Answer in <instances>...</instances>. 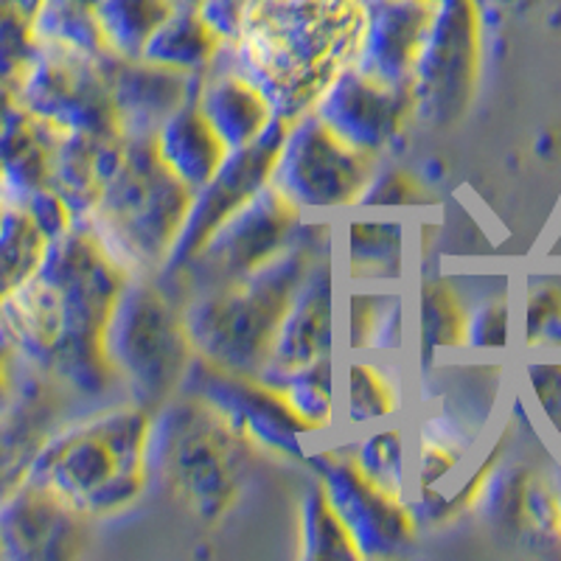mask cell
Listing matches in <instances>:
<instances>
[{
    "instance_id": "cell-30",
    "label": "cell",
    "mask_w": 561,
    "mask_h": 561,
    "mask_svg": "<svg viewBox=\"0 0 561 561\" xmlns=\"http://www.w3.org/2000/svg\"><path fill=\"white\" fill-rule=\"evenodd\" d=\"M466 312L458 289L444 278L421 284L419 295V343L424 365L433 363L440 351L463 348Z\"/></svg>"
},
{
    "instance_id": "cell-5",
    "label": "cell",
    "mask_w": 561,
    "mask_h": 561,
    "mask_svg": "<svg viewBox=\"0 0 561 561\" xmlns=\"http://www.w3.org/2000/svg\"><path fill=\"white\" fill-rule=\"evenodd\" d=\"M250 453L217 410L178 393L152 413L149 483L199 523H219L237 505Z\"/></svg>"
},
{
    "instance_id": "cell-16",
    "label": "cell",
    "mask_w": 561,
    "mask_h": 561,
    "mask_svg": "<svg viewBox=\"0 0 561 561\" xmlns=\"http://www.w3.org/2000/svg\"><path fill=\"white\" fill-rule=\"evenodd\" d=\"M438 0H363L354 68L374 82L410 90L415 65L433 28Z\"/></svg>"
},
{
    "instance_id": "cell-14",
    "label": "cell",
    "mask_w": 561,
    "mask_h": 561,
    "mask_svg": "<svg viewBox=\"0 0 561 561\" xmlns=\"http://www.w3.org/2000/svg\"><path fill=\"white\" fill-rule=\"evenodd\" d=\"M287 127L289 122L275 115V122L270 124L262 138L250 144V147L233 149L225 158V163L210 178V183L192 197L183 230H180L178 244H174L163 273H174V270L183 267L214 237V230L225 219L233 217L250 197H255L270 183V174H273L275 158H278V149L284 144Z\"/></svg>"
},
{
    "instance_id": "cell-43",
    "label": "cell",
    "mask_w": 561,
    "mask_h": 561,
    "mask_svg": "<svg viewBox=\"0 0 561 561\" xmlns=\"http://www.w3.org/2000/svg\"><path fill=\"white\" fill-rule=\"evenodd\" d=\"M3 214H7V205H3V199H0V219H3Z\"/></svg>"
},
{
    "instance_id": "cell-42",
    "label": "cell",
    "mask_w": 561,
    "mask_h": 561,
    "mask_svg": "<svg viewBox=\"0 0 561 561\" xmlns=\"http://www.w3.org/2000/svg\"><path fill=\"white\" fill-rule=\"evenodd\" d=\"M556 497H559V536H561V485H556Z\"/></svg>"
},
{
    "instance_id": "cell-13",
    "label": "cell",
    "mask_w": 561,
    "mask_h": 561,
    "mask_svg": "<svg viewBox=\"0 0 561 561\" xmlns=\"http://www.w3.org/2000/svg\"><path fill=\"white\" fill-rule=\"evenodd\" d=\"M12 99L57 133L122 135L102 62L93 59L39 48Z\"/></svg>"
},
{
    "instance_id": "cell-36",
    "label": "cell",
    "mask_w": 561,
    "mask_h": 561,
    "mask_svg": "<svg viewBox=\"0 0 561 561\" xmlns=\"http://www.w3.org/2000/svg\"><path fill=\"white\" fill-rule=\"evenodd\" d=\"M404 345V304L396 293H390L388 304H385L379 323L370 334L368 351L363 354H374V357H390L396 351H402Z\"/></svg>"
},
{
    "instance_id": "cell-38",
    "label": "cell",
    "mask_w": 561,
    "mask_h": 561,
    "mask_svg": "<svg viewBox=\"0 0 561 561\" xmlns=\"http://www.w3.org/2000/svg\"><path fill=\"white\" fill-rule=\"evenodd\" d=\"M248 7L250 0H203V7L197 9V14L208 23L210 32L228 45L242 34Z\"/></svg>"
},
{
    "instance_id": "cell-20",
    "label": "cell",
    "mask_w": 561,
    "mask_h": 561,
    "mask_svg": "<svg viewBox=\"0 0 561 561\" xmlns=\"http://www.w3.org/2000/svg\"><path fill=\"white\" fill-rule=\"evenodd\" d=\"M197 107L230 152L255 144L275 122V110L262 88L219 59L203 73Z\"/></svg>"
},
{
    "instance_id": "cell-29",
    "label": "cell",
    "mask_w": 561,
    "mask_h": 561,
    "mask_svg": "<svg viewBox=\"0 0 561 561\" xmlns=\"http://www.w3.org/2000/svg\"><path fill=\"white\" fill-rule=\"evenodd\" d=\"M51 237L26 208H7L0 219V300L39 273Z\"/></svg>"
},
{
    "instance_id": "cell-28",
    "label": "cell",
    "mask_w": 561,
    "mask_h": 561,
    "mask_svg": "<svg viewBox=\"0 0 561 561\" xmlns=\"http://www.w3.org/2000/svg\"><path fill=\"white\" fill-rule=\"evenodd\" d=\"M174 9L167 0H99L96 18L107 51L118 59H140L152 34Z\"/></svg>"
},
{
    "instance_id": "cell-32",
    "label": "cell",
    "mask_w": 561,
    "mask_h": 561,
    "mask_svg": "<svg viewBox=\"0 0 561 561\" xmlns=\"http://www.w3.org/2000/svg\"><path fill=\"white\" fill-rule=\"evenodd\" d=\"M39 3L43 0H0V88L12 96L39 54L34 37Z\"/></svg>"
},
{
    "instance_id": "cell-26",
    "label": "cell",
    "mask_w": 561,
    "mask_h": 561,
    "mask_svg": "<svg viewBox=\"0 0 561 561\" xmlns=\"http://www.w3.org/2000/svg\"><path fill=\"white\" fill-rule=\"evenodd\" d=\"M264 382L278 390L280 399L287 402V408L293 410L295 419L304 424V430L312 438L334 427L337 408H334L332 357H323L318 363L304 365V368L287 370V374H278V377H267Z\"/></svg>"
},
{
    "instance_id": "cell-25",
    "label": "cell",
    "mask_w": 561,
    "mask_h": 561,
    "mask_svg": "<svg viewBox=\"0 0 561 561\" xmlns=\"http://www.w3.org/2000/svg\"><path fill=\"white\" fill-rule=\"evenodd\" d=\"M298 539L304 561H363L318 478L298 500Z\"/></svg>"
},
{
    "instance_id": "cell-1",
    "label": "cell",
    "mask_w": 561,
    "mask_h": 561,
    "mask_svg": "<svg viewBox=\"0 0 561 561\" xmlns=\"http://www.w3.org/2000/svg\"><path fill=\"white\" fill-rule=\"evenodd\" d=\"M129 278L93 230L77 222L54 239L39 273L0 300V343L77 404L124 402L102 340Z\"/></svg>"
},
{
    "instance_id": "cell-3",
    "label": "cell",
    "mask_w": 561,
    "mask_h": 561,
    "mask_svg": "<svg viewBox=\"0 0 561 561\" xmlns=\"http://www.w3.org/2000/svg\"><path fill=\"white\" fill-rule=\"evenodd\" d=\"M152 410L113 402L68 419L34 460L28 483L77 508L90 523L122 517L149 485Z\"/></svg>"
},
{
    "instance_id": "cell-9",
    "label": "cell",
    "mask_w": 561,
    "mask_h": 561,
    "mask_svg": "<svg viewBox=\"0 0 561 561\" xmlns=\"http://www.w3.org/2000/svg\"><path fill=\"white\" fill-rule=\"evenodd\" d=\"M377 169V158L351 149L309 110L289 122L270 183L304 217H325L357 208Z\"/></svg>"
},
{
    "instance_id": "cell-40",
    "label": "cell",
    "mask_w": 561,
    "mask_h": 561,
    "mask_svg": "<svg viewBox=\"0 0 561 561\" xmlns=\"http://www.w3.org/2000/svg\"><path fill=\"white\" fill-rule=\"evenodd\" d=\"M172 9H188V12H197L203 7V0H167Z\"/></svg>"
},
{
    "instance_id": "cell-7",
    "label": "cell",
    "mask_w": 561,
    "mask_h": 561,
    "mask_svg": "<svg viewBox=\"0 0 561 561\" xmlns=\"http://www.w3.org/2000/svg\"><path fill=\"white\" fill-rule=\"evenodd\" d=\"M102 345L124 399L152 413L178 396L185 370L197 357L183 307L154 275H133L124 284Z\"/></svg>"
},
{
    "instance_id": "cell-4",
    "label": "cell",
    "mask_w": 561,
    "mask_h": 561,
    "mask_svg": "<svg viewBox=\"0 0 561 561\" xmlns=\"http://www.w3.org/2000/svg\"><path fill=\"white\" fill-rule=\"evenodd\" d=\"M332 250V222L307 217L298 237L244 278L185 300L183 314L194 351L208 363L259 377L273 354L275 334L312 264Z\"/></svg>"
},
{
    "instance_id": "cell-8",
    "label": "cell",
    "mask_w": 561,
    "mask_h": 561,
    "mask_svg": "<svg viewBox=\"0 0 561 561\" xmlns=\"http://www.w3.org/2000/svg\"><path fill=\"white\" fill-rule=\"evenodd\" d=\"M304 222V210L295 208L273 183H267L233 217L225 219L183 267L154 278L183 307L185 300L233 284L267 264L293 244Z\"/></svg>"
},
{
    "instance_id": "cell-21",
    "label": "cell",
    "mask_w": 561,
    "mask_h": 561,
    "mask_svg": "<svg viewBox=\"0 0 561 561\" xmlns=\"http://www.w3.org/2000/svg\"><path fill=\"white\" fill-rule=\"evenodd\" d=\"M158 160L192 194L210 183L230 149L197 107V99L174 110L152 138Z\"/></svg>"
},
{
    "instance_id": "cell-39",
    "label": "cell",
    "mask_w": 561,
    "mask_h": 561,
    "mask_svg": "<svg viewBox=\"0 0 561 561\" xmlns=\"http://www.w3.org/2000/svg\"><path fill=\"white\" fill-rule=\"evenodd\" d=\"M28 370L32 365L23 363L7 343H0V419L20 402V396L26 390Z\"/></svg>"
},
{
    "instance_id": "cell-24",
    "label": "cell",
    "mask_w": 561,
    "mask_h": 561,
    "mask_svg": "<svg viewBox=\"0 0 561 561\" xmlns=\"http://www.w3.org/2000/svg\"><path fill=\"white\" fill-rule=\"evenodd\" d=\"M404 222L396 217H354L348 225L351 278L368 284H390L402 278Z\"/></svg>"
},
{
    "instance_id": "cell-17",
    "label": "cell",
    "mask_w": 561,
    "mask_h": 561,
    "mask_svg": "<svg viewBox=\"0 0 561 561\" xmlns=\"http://www.w3.org/2000/svg\"><path fill=\"white\" fill-rule=\"evenodd\" d=\"M90 525L43 485H20L0 503V559H77L90 539Z\"/></svg>"
},
{
    "instance_id": "cell-37",
    "label": "cell",
    "mask_w": 561,
    "mask_h": 561,
    "mask_svg": "<svg viewBox=\"0 0 561 561\" xmlns=\"http://www.w3.org/2000/svg\"><path fill=\"white\" fill-rule=\"evenodd\" d=\"M528 382L536 404L542 408L545 419L561 433V365L539 363L528 368Z\"/></svg>"
},
{
    "instance_id": "cell-33",
    "label": "cell",
    "mask_w": 561,
    "mask_h": 561,
    "mask_svg": "<svg viewBox=\"0 0 561 561\" xmlns=\"http://www.w3.org/2000/svg\"><path fill=\"white\" fill-rule=\"evenodd\" d=\"M511 337V307L505 298H485L466 312L463 348L500 351Z\"/></svg>"
},
{
    "instance_id": "cell-15",
    "label": "cell",
    "mask_w": 561,
    "mask_h": 561,
    "mask_svg": "<svg viewBox=\"0 0 561 561\" xmlns=\"http://www.w3.org/2000/svg\"><path fill=\"white\" fill-rule=\"evenodd\" d=\"M312 113L351 149L382 160L413 122V99L410 90L374 82L348 65L320 93Z\"/></svg>"
},
{
    "instance_id": "cell-34",
    "label": "cell",
    "mask_w": 561,
    "mask_h": 561,
    "mask_svg": "<svg viewBox=\"0 0 561 561\" xmlns=\"http://www.w3.org/2000/svg\"><path fill=\"white\" fill-rule=\"evenodd\" d=\"M424 203V188L413 174L402 169H382L379 167L365 185L363 197H359V210H382V208H413Z\"/></svg>"
},
{
    "instance_id": "cell-6",
    "label": "cell",
    "mask_w": 561,
    "mask_h": 561,
    "mask_svg": "<svg viewBox=\"0 0 561 561\" xmlns=\"http://www.w3.org/2000/svg\"><path fill=\"white\" fill-rule=\"evenodd\" d=\"M194 194L163 169L152 138H129L122 167L82 225L129 275H158L178 244Z\"/></svg>"
},
{
    "instance_id": "cell-35",
    "label": "cell",
    "mask_w": 561,
    "mask_h": 561,
    "mask_svg": "<svg viewBox=\"0 0 561 561\" xmlns=\"http://www.w3.org/2000/svg\"><path fill=\"white\" fill-rule=\"evenodd\" d=\"M390 293H374V289H354L351 293V304H348V348L354 354H363L368 351L370 334L377 329L379 314H382L385 304H388Z\"/></svg>"
},
{
    "instance_id": "cell-10",
    "label": "cell",
    "mask_w": 561,
    "mask_h": 561,
    "mask_svg": "<svg viewBox=\"0 0 561 561\" xmlns=\"http://www.w3.org/2000/svg\"><path fill=\"white\" fill-rule=\"evenodd\" d=\"M480 62V0H438L433 28L410 82L415 122L427 127H453L463 122L478 96Z\"/></svg>"
},
{
    "instance_id": "cell-2",
    "label": "cell",
    "mask_w": 561,
    "mask_h": 561,
    "mask_svg": "<svg viewBox=\"0 0 561 561\" xmlns=\"http://www.w3.org/2000/svg\"><path fill=\"white\" fill-rule=\"evenodd\" d=\"M359 32L363 0H250L242 34L217 59L259 84L278 118L295 122L354 65Z\"/></svg>"
},
{
    "instance_id": "cell-23",
    "label": "cell",
    "mask_w": 561,
    "mask_h": 561,
    "mask_svg": "<svg viewBox=\"0 0 561 561\" xmlns=\"http://www.w3.org/2000/svg\"><path fill=\"white\" fill-rule=\"evenodd\" d=\"M96 3L99 0H43L34 20V37L39 48L93 62L110 57L99 28Z\"/></svg>"
},
{
    "instance_id": "cell-18",
    "label": "cell",
    "mask_w": 561,
    "mask_h": 561,
    "mask_svg": "<svg viewBox=\"0 0 561 561\" xmlns=\"http://www.w3.org/2000/svg\"><path fill=\"white\" fill-rule=\"evenodd\" d=\"M104 82L113 96L115 115L127 138H154L160 124L167 122L174 110L194 102L199 93V77H185L174 70L154 68L144 59H102Z\"/></svg>"
},
{
    "instance_id": "cell-31",
    "label": "cell",
    "mask_w": 561,
    "mask_h": 561,
    "mask_svg": "<svg viewBox=\"0 0 561 561\" xmlns=\"http://www.w3.org/2000/svg\"><path fill=\"white\" fill-rule=\"evenodd\" d=\"M351 463L359 472L379 485L382 491L399 500H410V474H408V444H404V430L399 427H377L365 433L345 449Z\"/></svg>"
},
{
    "instance_id": "cell-12",
    "label": "cell",
    "mask_w": 561,
    "mask_h": 561,
    "mask_svg": "<svg viewBox=\"0 0 561 561\" xmlns=\"http://www.w3.org/2000/svg\"><path fill=\"white\" fill-rule=\"evenodd\" d=\"M304 463L325 489L363 559L382 561L408 553L419 534V517L410 500L393 497L370 483L351 463L345 449H309Z\"/></svg>"
},
{
    "instance_id": "cell-22",
    "label": "cell",
    "mask_w": 561,
    "mask_h": 561,
    "mask_svg": "<svg viewBox=\"0 0 561 561\" xmlns=\"http://www.w3.org/2000/svg\"><path fill=\"white\" fill-rule=\"evenodd\" d=\"M222 45V39L210 32L208 23L197 12L174 9L163 20V26L152 34L140 59L154 65V68L174 70V73H185V77H199L217 62Z\"/></svg>"
},
{
    "instance_id": "cell-27",
    "label": "cell",
    "mask_w": 561,
    "mask_h": 561,
    "mask_svg": "<svg viewBox=\"0 0 561 561\" xmlns=\"http://www.w3.org/2000/svg\"><path fill=\"white\" fill-rule=\"evenodd\" d=\"M402 408V385L393 368L374 354H359L348 365V404L345 421L348 427H374L390 421Z\"/></svg>"
},
{
    "instance_id": "cell-11",
    "label": "cell",
    "mask_w": 561,
    "mask_h": 561,
    "mask_svg": "<svg viewBox=\"0 0 561 561\" xmlns=\"http://www.w3.org/2000/svg\"><path fill=\"white\" fill-rule=\"evenodd\" d=\"M178 393L192 396L217 410L253 453L304 463L312 449V435L295 419L278 390L264 379L233 374L197 354L185 370Z\"/></svg>"
},
{
    "instance_id": "cell-41",
    "label": "cell",
    "mask_w": 561,
    "mask_h": 561,
    "mask_svg": "<svg viewBox=\"0 0 561 561\" xmlns=\"http://www.w3.org/2000/svg\"><path fill=\"white\" fill-rule=\"evenodd\" d=\"M9 104H12V93H9V90L0 88V113H3V110H7Z\"/></svg>"
},
{
    "instance_id": "cell-19",
    "label": "cell",
    "mask_w": 561,
    "mask_h": 561,
    "mask_svg": "<svg viewBox=\"0 0 561 561\" xmlns=\"http://www.w3.org/2000/svg\"><path fill=\"white\" fill-rule=\"evenodd\" d=\"M334 262L332 250L323 253L312 270L307 273L304 284L295 293L287 314L280 320L275 334L273 354L259 374L262 379L278 377L287 370L304 368L323 357H332V334H334Z\"/></svg>"
}]
</instances>
